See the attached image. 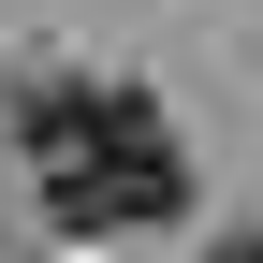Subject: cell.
I'll return each instance as SVG.
<instances>
[{
  "label": "cell",
  "mask_w": 263,
  "mask_h": 263,
  "mask_svg": "<svg viewBox=\"0 0 263 263\" xmlns=\"http://www.w3.org/2000/svg\"><path fill=\"white\" fill-rule=\"evenodd\" d=\"M15 132H29V161H44V219H73V234H146V219L190 205V161H176V132H161L146 88L29 73Z\"/></svg>",
  "instance_id": "cell-1"
},
{
  "label": "cell",
  "mask_w": 263,
  "mask_h": 263,
  "mask_svg": "<svg viewBox=\"0 0 263 263\" xmlns=\"http://www.w3.org/2000/svg\"><path fill=\"white\" fill-rule=\"evenodd\" d=\"M219 263H263V234H234V249H219Z\"/></svg>",
  "instance_id": "cell-2"
}]
</instances>
